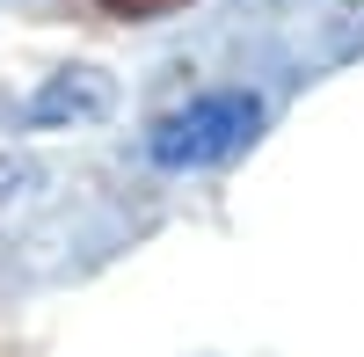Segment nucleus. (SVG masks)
Segmentation results:
<instances>
[{"label": "nucleus", "mask_w": 364, "mask_h": 357, "mask_svg": "<svg viewBox=\"0 0 364 357\" xmlns=\"http://www.w3.org/2000/svg\"><path fill=\"white\" fill-rule=\"evenodd\" d=\"M109 110H117V80L102 66H58L22 102V124L29 132H66V124H102Z\"/></svg>", "instance_id": "obj_2"}, {"label": "nucleus", "mask_w": 364, "mask_h": 357, "mask_svg": "<svg viewBox=\"0 0 364 357\" xmlns=\"http://www.w3.org/2000/svg\"><path fill=\"white\" fill-rule=\"evenodd\" d=\"M117 15H154V8H168V0H109Z\"/></svg>", "instance_id": "obj_3"}, {"label": "nucleus", "mask_w": 364, "mask_h": 357, "mask_svg": "<svg viewBox=\"0 0 364 357\" xmlns=\"http://www.w3.org/2000/svg\"><path fill=\"white\" fill-rule=\"evenodd\" d=\"M262 132V95L248 87H219V95H197L168 110L154 132H146V161L168 168V175H197V168H219L233 154H248Z\"/></svg>", "instance_id": "obj_1"}]
</instances>
